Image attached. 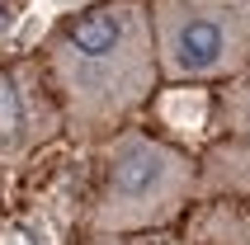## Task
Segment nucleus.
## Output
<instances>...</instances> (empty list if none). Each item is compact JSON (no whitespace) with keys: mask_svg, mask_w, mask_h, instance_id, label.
<instances>
[{"mask_svg":"<svg viewBox=\"0 0 250 245\" xmlns=\"http://www.w3.org/2000/svg\"><path fill=\"white\" fill-rule=\"evenodd\" d=\"M47 71L76 137H109L151 99L161 76L151 10L142 0L85 5L57 28Z\"/></svg>","mask_w":250,"mask_h":245,"instance_id":"nucleus-1","label":"nucleus"},{"mask_svg":"<svg viewBox=\"0 0 250 245\" xmlns=\"http://www.w3.org/2000/svg\"><path fill=\"white\" fill-rule=\"evenodd\" d=\"M194 189L198 170L184 151L137 127H118L104 146V175H99V198L90 207V226L109 236L166 226L170 217L184 212Z\"/></svg>","mask_w":250,"mask_h":245,"instance_id":"nucleus-2","label":"nucleus"},{"mask_svg":"<svg viewBox=\"0 0 250 245\" xmlns=\"http://www.w3.org/2000/svg\"><path fill=\"white\" fill-rule=\"evenodd\" d=\"M161 71L175 81H217L250 66V0H156Z\"/></svg>","mask_w":250,"mask_h":245,"instance_id":"nucleus-3","label":"nucleus"},{"mask_svg":"<svg viewBox=\"0 0 250 245\" xmlns=\"http://www.w3.org/2000/svg\"><path fill=\"white\" fill-rule=\"evenodd\" d=\"M62 109L47 104L38 76L28 66H14V71H0V156L14 161V156H28L42 137H52Z\"/></svg>","mask_w":250,"mask_h":245,"instance_id":"nucleus-4","label":"nucleus"},{"mask_svg":"<svg viewBox=\"0 0 250 245\" xmlns=\"http://www.w3.org/2000/svg\"><path fill=\"white\" fill-rule=\"evenodd\" d=\"M161 118L175 127V132L184 137H198L203 132V122H208V95L203 90H194V85H180V90H170V95H161Z\"/></svg>","mask_w":250,"mask_h":245,"instance_id":"nucleus-5","label":"nucleus"},{"mask_svg":"<svg viewBox=\"0 0 250 245\" xmlns=\"http://www.w3.org/2000/svg\"><path fill=\"white\" fill-rule=\"evenodd\" d=\"M0 245H66V217L52 207H38V212L10 222Z\"/></svg>","mask_w":250,"mask_h":245,"instance_id":"nucleus-6","label":"nucleus"},{"mask_svg":"<svg viewBox=\"0 0 250 245\" xmlns=\"http://www.w3.org/2000/svg\"><path fill=\"white\" fill-rule=\"evenodd\" d=\"M90 245H156V241H118V236L99 231V241H90Z\"/></svg>","mask_w":250,"mask_h":245,"instance_id":"nucleus-7","label":"nucleus"},{"mask_svg":"<svg viewBox=\"0 0 250 245\" xmlns=\"http://www.w3.org/2000/svg\"><path fill=\"white\" fill-rule=\"evenodd\" d=\"M5 28H10V14H5V5H0V38H5Z\"/></svg>","mask_w":250,"mask_h":245,"instance_id":"nucleus-8","label":"nucleus"}]
</instances>
